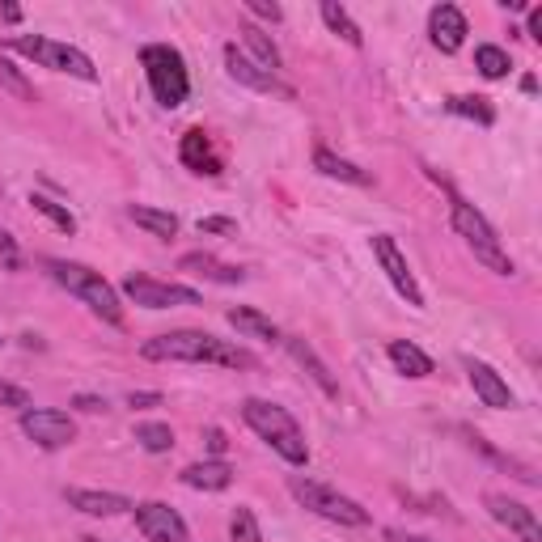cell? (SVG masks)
I'll use <instances>...</instances> for the list:
<instances>
[{
    "label": "cell",
    "instance_id": "cell-43",
    "mask_svg": "<svg viewBox=\"0 0 542 542\" xmlns=\"http://www.w3.org/2000/svg\"><path fill=\"white\" fill-rule=\"evenodd\" d=\"M81 542H102V538H81Z\"/></svg>",
    "mask_w": 542,
    "mask_h": 542
},
{
    "label": "cell",
    "instance_id": "cell-39",
    "mask_svg": "<svg viewBox=\"0 0 542 542\" xmlns=\"http://www.w3.org/2000/svg\"><path fill=\"white\" fill-rule=\"evenodd\" d=\"M0 259H5V267H17V246L5 229H0Z\"/></svg>",
    "mask_w": 542,
    "mask_h": 542
},
{
    "label": "cell",
    "instance_id": "cell-11",
    "mask_svg": "<svg viewBox=\"0 0 542 542\" xmlns=\"http://www.w3.org/2000/svg\"><path fill=\"white\" fill-rule=\"evenodd\" d=\"M132 513H136V530L149 542H187V521L178 517V509H170V504L144 500Z\"/></svg>",
    "mask_w": 542,
    "mask_h": 542
},
{
    "label": "cell",
    "instance_id": "cell-24",
    "mask_svg": "<svg viewBox=\"0 0 542 542\" xmlns=\"http://www.w3.org/2000/svg\"><path fill=\"white\" fill-rule=\"evenodd\" d=\"M314 166L327 174V178H339V183H352V187H369V183H373L365 170L352 166V161H343V157H335L331 149H318V153H314Z\"/></svg>",
    "mask_w": 542,
    "mask_h": 542
},
{
    "label": "cell",
    "instance_id": "cell-10",
    "mask_svg": "<svg viewBox=\"0 0 542 542\" xmlns=\"http://www.w3.org/2000/svg\"><path fill=\"white\" fill-rule=\"evenodd\" d=\"M373 255H377V263H382L386 280L394 284V293H399L407 305H415V310H424V293H420V284H415V276H411V267L403 259L399 242H394L390 233H377V238H373Z\"/></svg>",
    "mask_w": 542,
    "mask_h": 542
},
{
    "label": "cell",
    "instance_id": "cell-3",
    "mask_svg": "<svg viewBox=\"0 0 542 542\" xmlns=\"http://www.w3.org/2000/svg\"><path fill=\"white\" fill-rule=\"evenodd\" d=\"M47 276L56 280L60 288H68L72 297H81L89 310H94L102 322H111V327H123V305H119V293L111 284L102 280V271L85 267V263H68V259H47Z\"/></svg>",
    "mask_w": 542,
    "mask_h": 542
},
{
    "label": "cell",
    "instance_id": "cell-1",
    "mask_svg": "<svg viewBox=\"0 0 542 542\" xmlns=\"http://www.w3.org/2000/svg\"><path fill=\"white\" fill-rule=\"evenodd\" d=\"M144 360H178V365H225V369H255V356L246 348L216 339L208 331H170L140 348Z\"/></svg>",
    "mask_w": 542,
    "mask_h": 542
},
{
    "label": "cell",
    "instance_id": "cell-5",
    "mask_svg": "<svg viewBox=\"0 0 542 542\" xmlns=\"http://www.w3.org/2000/svg\"><path fill=\"white\" fill-rule=\"evenodd\" d=\"M454 229H458V238L475 250V259H479L487 271H496V276H513V259H509V250L500 246L496 229L487 225V216H483L475 204L454 200Z\"/></svg>",
    "mask_w": 542,
    "mask_h": 542
},
{
    "label": "cell",
    "instance_id": "cell-35",
    "mask_svg": "<svg viewBox=\"0 0 542 542\" xmlns=\"http://www.w3.org/2000/svg\"><path fill=\"white\" fill-rule=\"evenodd\" d=\"M128 407H136V411L161 407V394H157V390H132V394H128Z\"/></svg>",
    "mask_w": 542,
    "mask_h": 542
},
{
    "label": "cell",
    "instance_id": "cell-34",
    "mask_svg": "<svg viewBox=\"0 0 542 542\" xmlns=\"http://www.w3.org/2000/svg\"><path fill=\"white\" fill-rule=\"evenodd\" d=\"M246 9L255 17H263V22H280V17H284V9L271 5V0H246Z\"/></svg>",
    "mask_w": 542,
    "mask_h": 542
},
{
    "label": "cell",
    "instance_id": "cell-29",
    "mask_svg": "<svg viewBox=\"0 0 542 542\" xmlns=\"http://www.w3.org/2000/svg\"><path fill=\"white\" fill-rule=\"evenodd\" d=\"M445 106H449L454 115H466V119L483 123V128H492V123H496V111L487 106V98H449Z\"/></svg>",
    "mask_w": 542,
    "mask_h": 542
},
{
    "label": "cell",
    "instance_id": "cell-15",
    "mask_svg": "<svg viewBox=\"0 0 542 542\" xmlns=\"http://www.w3.org/2000/svg\"><path fill=\"white\" fill-rule=\"evenodd\" d=\"M225 68H229V77L233 81H242V85H250V89H259V94H284V98H293V89L288 85H280L271 72H263L255 60H246L238 47H225Z\"/></svg>",
    "mask_w": 542,
    "mask_h": 542
},
{
    "label": "cell",
    "instance_id": "cell-22",
    "mask_svg": "<svg viewBox=\"0 0 542 542\" xmlns=\"http://www.w3.org/2000/svg\"><path fill=\"white\" fill-rule=\"evenodd\" d=\"M386 356H390V365L399 369L403 377H428V373H432V356L420 352V348H415V343H407V339H394L390 348H386Z\"/></svg>",
    "mask_w": 542,
    "mask_h": 542
},
{
    "label": "cell",
    "instance_id": "cell-41",
    "mask_svg": "<svg viewBox=\"0 0 542 542\" xmlns=\"http://www.w3.org/2000/svg\"><path fill=\"white\" fill-rule=\"evenodd\" d=\"M386 538H390V542H428V538H420V534H403V530H390Z\"/></svg>",
    "mask_w": 542,
    "mask_h": 542
},
{
    "label": "cell",
    "instance_id": "cell-7",
    "mask_svg": "<svg viewBox=\"0 0 542 542\" xmlns=\"http://www.w3.org/2000/svg\"><path fill=\"white\" fill-rule=\"evenodd\" d=\"M288 492H293L310 513L335 521V526H352V530H356V526H369V509H360L352 496L331 492V487H327V483H318V479H301V475H293V479H288Z\"/></svg>",
    "mask_w": 542,
    "mask_h": 542
},
{
    "label": "cell",
    "instance_id": "cell-13",
    "mask_svg": "<svg viewBox=\"0 0 542 542\" xmlns=\"http://www.w3.org/2000/svg\"><path fill=\"white\" fill-rule=\"evenodd\" d=\"M428 30H432V47L445 51V56H454V51H462L466 34H471V30H466V17H462V9H458V5H437V9H432Z\"/></svg>",
    "mask_w": 542,
    "mask_h": 542
},
{
    "label": "cell",
    "instance_id": "cell-16",
    "mask_svg": "<svg viewBox=\"0 0 542 542\" xmlns=\"http://www.w3.org/2000/svg\"><path fill=\"white\" fill-rule=\"evenodd\" d=\"M64 500L77 513H89V517H119V513H132L136 509L128 496H119V492H89V487H68Z\"/></svg>",
    "mask_w": 542,
    "mask_h": 542
},
{
    "label": "cell",
    "instance_id": "cell-6",
    "mask_svg": "<svg viewBox=\"0 0 542 542\" xmlns=\"http://www.w3.org/2000/svg\"><path fill=\"white\" fill-rule=\"evenodd\" d=\"M9 47L17 51V56H26V60L43 64V68L68 72V77H77V81H98V68H94V60H89L85 51L47 39V34H13Z\"/></svg>",
    "mask_w": 542,
    "mask_h": 542
},
{
    "label": "cell",
    "instance_id": "cell-31",
    "mask_svg": "<svg viewBox=\"0 0 542 542\" xmlns=\"http://www.w3.org/2000/svg\"><path fill=\"white\" fill-rule=\"evenodd\" d=\"M229 534L233 542H263V530L250 509H233V521H229Z\"/></svg>",
    "mask_w": 542,
    "mask_h": 542
},
{
    "label": "cell",
    "instance_id": "cell-27",
    "mask_svg": "<svg viewBox=\"0 0 542 542\" xmlns=\"http://www.w3.org/2000/svg\"><path fill=\"white\" fill-rule=\"evenodd\" d=\"M475 68L483 72L487 81L509 77V51L496 47V43H483V47H475Z\"/></svg>",
    "mask_w": 542,
    "mask_h": 542
},
{
    "label": "cell",
    "instance_id": "cell-12",
    "mask_svg": "<svg viewBox=\"0 0 542 542\" xmlns=\"http://www.w3.org/2000/svg\"><path fill=\"white\" fill-rule=\"evenodd\" d=\"M487 513H492L500 526H509L521 542H542V526H538V517L530 504H521V500H509V496H487Z\"/></svg>",
    "mask_w": 542,
    "mask_h": 542
},
{
    "label": "cell",
    "instance_id": "cell-19",
    "mask_svg": "<svg viewBox=\"0 0 542 542\" xmlns=\"http://www.w3.org/2000/svg\"><path fill=\"white\" fill-rule=\"evenodd\" d=\"M187 487H195V492H225V487L233 483V466L225 458H212V462H191L183 475Z\"/></svg>",
    "mask_w": 542,
    "mask_h": 542
},
{
    "label": "cell",
    "instance_id": "cell-4",
    "mask_svg": "<svg viewBox=\"0 0 542 542\" xmlns=\"http://www.w3.org/2000/svg\"><path fill=\"white\" fill-rule=\"evenodd\" d=\"M140 64H144V77H149V85H153V98L166 106V111L187 102L191 77H187V64H183V56H178L174 47H166V43L140 47Z\"/></svg>",
    "mask_w": 542,
    "mask_h": 542
},
{
    "label": "cell",
    "instance_id": "cell-36",
    "mask_svg": "<svg viewBox=\"0 0 542 542\" xmlns=\"http://www.w3.org/2000/svg\"><path fill=\"white\" fill-rule=\"evenodd\" d=\"M233 229H238V225H233L229 216H204V221H200V233H233Z\"/></svg>",
    "mask_w": 542,
    "mask_h": 542
},
{
    "label": "cell",
    "instance_id": "cell-37",
    "mask_svg": "<svg viewBox=\"0 0 542 542\" xmlns=\"http://www.w3.org/2000/svg\"><path fill=\"white\" fill-rule=\"evenodd\" d=\"M204 441H208V454H212V458H221L225 449H229V441H225V432H221V428H208V432H204Z\"/></svg>",
    "mask_w": 542,
    "mask_h": 542
},
{
    "label": "cell",
    "instance_id": "cell-9",
    "mask_svg": "<svg viewBox=\"0 0 542 542\" xmlns=\"http://www.w3.org/2000/svg\"><path fill=\"white\" fill-rule=\"evenodd\" d=\"M22 432L39 449H64V445L77 441V424H72L68 415L56 411V407H30V411H22Z\"/></svg>",
    "mask_w": 542,
    "mask_h": 542
},
{
    "label": "cell",
    "instance_id": "cell-26",
    "mask_svg": "<svg viewBox=\"0 0 542 542\" xmlns=\"http://www.w3.org/2000/svg\"><path fill=\"white\" fill-rule=\"evenodd\" d=\"M322 22H327L348 47H365V34H360V26L348 17V9L335 5V0H327V5H322Z\"/></svg>",
    "mask_w": 542,
    "mask_h": 542
},
{
    "label": "cell",
    "instance_id": "cell-28",
    "mask_svg": "<svg viewBox=\"0 0 542 542\" xmlns=\"http://www.w3.org/2000/svg\"><path fill=\"white\" fill-rule=\"evenodd\" d=\"M136 441H140V449H149V454H170L174 428L170 424H136Z\"/></svg>",
    "mask_w": 542,
    "mask_h": 542
},
{
    "label": "cell",
    "instance_id": "cell-38",
    "mask_svg": "<svg viewBox=\"0 0 542 542\" xmlns=\"http://www.w3.org/2000/svg\"><path fill=\"white\" fill-rule=\"evenodd\" d=\"M72 407L94 415V411H106V399H94V394H77V399H72Z\"/></svg>",
    "mask_w": 542,
    "mask_h": 542
},
{
    "label": "cell",
    "instance_id": "cell-23",
    "mask_svg": "<svg viewBox=\"0 0 542 542\" xmlns=\"http://www.w3.org/2000/svg\"><path fill=\"white\" fill-rule=\"evenodd\" d=\"M128 216H132V221L140 225V229H149L153 233V238H174V233H178V216L174 212H166V208H149V204H132L128 208Z\"/></svg>",
    "mask_w": 542,
    "mask_h": 542
},
{
    "label": "cell",
    "instance_id": "cell-20",
    "mask_svg": "<svg viewBox=\"0 0 542 542\" xmlns=\"http://www.w3.org/2000/svg\"><path fill=\"white\" fill-rule=\"evenodd\" d=\"M178 267L191 271V276L216 280V284H242V280H246V271H242V267H229V263H221V259L204 255V250H191V255H183V259H178Z\"/></svg>",
    "mask_w": 542,
    "mask_h": 542
},
{
    "label": "cell",
    "instance_id": "cell-30",
    "mask_svg": "<svg viewBox=\"0 0 542 542\" xmlns=\"http://www.w3.org/2000/svg\"><path fill=\"white\" fill-rule=\"evenodd\" d=\"M30 204H34V212H43L47 221L56 225L60 233H77V221H72V212H68V208H60L56 200H47V195H34Z\"/></svg>",
    "mask_w": 542,
    "mask_h": 542
},
{
    "label": "cell",
    "instance_id": "cell-17",
    "mask_svg": "<svg viewBox=\"0 0 542 542\" xmlns=\"http://www.w3.org/2000/svg\"><path fill=\"white\" fill-rule=\"evenodd\" d=\"M178 157H183V166L195 170V174H221V157L212 153V140L204 128H191L178 144Z\"/></svg>",
    "mask_w": 542,
    "mask_h": 542
},
{
    "label": "cell",
    "instance_id": "cell-14",
    "mask_svg": "<svg viewBox=\"0 0 542 542\" xmlns=\"http://www.w3.org/2000/svg\"><path fill=\"white\" fill-rule=\"evenodd\" d=\"M466 377H471V386H475V394H479L483 407L504 411V407L517 403L513 390H509V382H504V377H500L492 365H483V360H466Z\"/></svg>",
    "mask_w": 542,
    "mask_h": 542
},
{
    "label": "cell",
    "instance_id": "cell-18",
    "mask_svg": "<svg viewBox=\"0 0 542 542\" xmlns=\"http://www.w3.org/2000/svg\"><path fill=\"white\" fill-rule=\"evenodd\" d=\"M280 343L288 348V356H293L297 365H301L305 373L314 377V382H318V390L327 394V399H339V382L331 377V369H327V365H322V360H318V352L310 348V343H305V339H280Z\"/></svg>",
    "mask_w": 542,
    "mask_h": 542
},
{
    "label": "cell",
    "instance_id": "cell-32",
    "mask_svg": "<svg viewBox=\"0 0 542 542\" xmlns=\"http://www.w3.org/2000/svg\"><path fill=\"white\" fill-rule=\"evenodd\" d=\"M0 85H5L13 98H22V102H34V85H30V81H26L22 72H17V68H13V64L5 60V56H0Z\"/></svg>",
    "mask_w": 542,
    "mask_h": 542
},
{
    "label": "cell",
    "instance_id": "cell-8",
    "mask_svg": "<svg viewBox=\"0 0 542 542\" xmlns=\"http://www.w3.org/2000/svg\"><path fill=\"white\" fill-rule=\"evenodd\" d=\"M123 297L144 305V310H174V305H200L204 301L195 288L170 284V280H153V276H144V271H132V276L123 280Z\"/></svg>",
    "mask_w": 542,
    "mask_h": 542
},
{
    "label": "cell",
    "instance_id": "cell-2",
    "mask_svg": "<svg viewBox=\"0 0 542 542\" xmlns=\"http://www.w3.org/2000/svg\"><path fill=\"white\" fill-rule=\"evenodd\" d=\"M242 420L259 432V437L276 449V454L288 462V466H305L310 462V445H305V432L301 424L288 415L284 407L276 403H263V399H246L242 403Z\"/></svg>",
    "mask_w": 542,
    "mask_h": 542
},
{
    "label": "cell",
    "instance_id": "cell-33",
    "mask_svg": "<svg viewBox=\"0 0 542 542\" xmlns=\"http://www.w3.org/2000/svg\"><path fill=\"white\" fill-rule=\"evenodd\" d=\"M0 403H5V407H22V411L34 407V403H30V394H26L22 386H13V382H0Z\"/></svg>",
    "mask_w": 542,
    "mask_h": 542
},
{
    "label": "cell",
    "instance_id": "cell-21",
    "mask_svg": "<svg viewBox=\"0 0 542 542\" xmlns=\"http://www.w3.org/2000/svg\"><path fill=\"white\" fill-rule=\"evenodd\" d=\"M225 318H229L233 331H242V335H250V339H263V343H280V339H284L276 322L263 318L259 310H250V305H229Z\"/></svg>",
    "mask_w": 542,
    "mask_h": 542
},
{
    "label": "cell",
    "instance_id": "cell-42",
    "mask_svg": "<svg viewBox=\"0 0 542 542\" xmlns=\"http://www.w3.org/2000/svg\"><path fill=\"white\" fill-rule=\"evenodd\" d=\"M0 13H5V22H22V9H17V5H5Z\"/></svg>",
    "mask_w": 542,
    "mask_h": 542
},
{
    "label": "cell",
    "instance_id": "cell-25",
    "mask_svg": "<svg viewBox=\"0 0 542 542\" xmlns=\"http://www.w3.org/2000/svg\"><path fill=\"white\" fill-rule=\"evenodd\" d=\"M238 34H242V43H246L250 51H255V64H259L263 72H271V77H276V72H280V51H276V43H271L267 34H263L259 26H250V22H242V26H238Z\"/></svg>",
    "mask_w": 542,
    "mask_h": 542
},
{
    "label": "cell",
    "instance_id": "cell-40",
    "mask_svg": "<svg viewBox=\"0 0 542 542\" xmlns=\"http://www.w3.org/2000/svg\"><path fill=\"white\" fill-rule=\"evenodd\" d=\"M526 34L534 43H542V9H530V22H526Z\"/></svg>",
    "mask_w": 542,
    "mask_h": 542
}]
</instances>
